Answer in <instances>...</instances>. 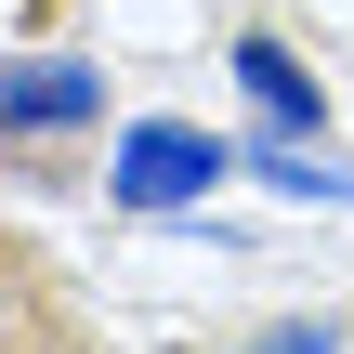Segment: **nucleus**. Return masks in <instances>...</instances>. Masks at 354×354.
<instances>
[{
  "mask_svg": "<svg viewBox=\"0 0 354 354\" xmlns=\"http://www.w3.org/2000/svg\"><path fill=\"white\" fill-rule=\"evenodd\" d=\"M223 171H236V158H223L210 131H184V118H145V131H131V158H118V197H131V210H184V197H210Z\"/></svg>",
  "mask_w": 354,
  "mask_h": 354,
  "instance_id": "f257e3e1",
  "label": "nucleus"
},
{
  "mask_svg": "<svg viewBox=\"0 0 354 354\" xmlns=\"http://www.w3.org/2000/svg\"><path fill=\"white\" fill-rule=\"evenodd\" d=\"M79 118H105V79L92 66H66V53L0 66V131H79Z\"/></svg>",
  "mask_w": 354,
  "mask_h": 354,
  "instance_id": "f03ea898",
  "label": "nucleus"
},
{
  "mask_svg": "<svg viewBox=\"0 0 354 354\" xmlns=\"http://www.w3.org/2000/svg\"><path fill=\"white\" fill-rule=\"evenodd\" d=\"M66 342V302H53V263L0 236V354H53Z\"/></svg>",
  "mask_w": 354,
  "mask_h": 354,
  "instance_id": "7ed1b4c3",
  "label": "nucleus"
},
{
  "mask_svg": "<svg viewBox=\"0 0 354 354\" xmlns=\"http://www.w3.org/2000/svg\"><path fill=\"white\" fill-rule=\"evenodd\" d=\"M236 79H250V105H263L276 131H315V92H302V66H289L276 39H236Z\"/></svg>",
  "mask_w": 354,
  "mask_h": 354,
  "instance_id": "20e7f679",
  "label": "nucleus"
},
{
  "mask_svg": "<svg viewBox=\"0 0 354 354\" xmlns=\"http://www.w3.org/2000/svg\"><path fill=\"white\" fill-rule=\"evenodd\" d=\"M263 184H289V197H354V171H328V158H263Z\"/></svg>",
  "mask_w": 354,
  "mask_h": 354,
  "instance_id": "39448f33",
  "label": "nucleus"
}]
</instances>
